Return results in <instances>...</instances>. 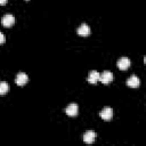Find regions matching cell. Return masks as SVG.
<instances>
[{
	"label": "cell",
	"mask_w": 146,
	"mask_h": 146,
	"mask_svg": "<svg viewBox=\"0 0 146 146\" xmlns=\"http://www.w3.org/2000/svg\"><path fill=\"white\" fill-rule=\"evenodd\" d=\"M99 115L104 121H111L113 117V110L111 107H105L100 111Z\"/></svg>",
	"instance_id": "1"
},
{
	"label": "cell",
	"mask_w": 146,
	"mask_h": 146,
	"mask_svg": "<svg viewBox=\"0 0 146 146\" xmlns=\"http://www.w3.org/2000/svg\"><path fill=\"white\" fill-rule=\"evenodd\" d=\"M99 80H100V82H103L104 84L111 83V82L113 81V74H112V72H110V71H104V72L99 75Z\"/></svg>",
	"instance_id": "2"
},
{
	"label": "cell",
	"mask_w": 146,
	"mask_h": 146,
	"mask_svg": "<svg viewBox=\"0 0 146 146\" xmlns=\"http://www.w3.org/2000/svg\"><path fill=\"white\" fill-rule=\"evenodd\" d=\"M14 23H15V18H14V16L10 15V14H7V15H5V16L1 18V24H2L5 27H10L11 25H14Z\"/></svg>",
	"instance_id": "3"
},
{
	"label": "cell",
	"mask_w": 146,
	"mask_h": 146,
	"mask_svg": "<svg viewBox=\"0 0 146 146\" xmlns=\"http://www.w3.org/2000/svg\"><path fill=\"white\" fill-rule=\"evenodd\" d=\"M78 111H79V107H78V105L74 104V103L70 104V105L65 108V113H66L68 116H72V117L78 115Z\"/></svg>",
	"instance_id": "4"
},
{
	"label": "cell",
	"mask_w": 146,
	"mask_h": 146,
	"mask_svg": "<svg viewBox=\"0 0 146 146\" xmlns=\"http://www.w3.org/2000/svg\"><path fill=\"white\" fill-rule=\"evenodd\" d=\"M95 139H96V132L95 131L89 130L83 135V141L86 144H92L95 141Z\"/></svg>",
	"instance_id": "5"
},
{
	"label": "cell",
	"mask_w": 146,
	"mask_h": 146,
	"mask_svg": "<svg viewBox=\"0 0 146 146\" xmlns=\"http://www.w3.org/2000/svg\"><path fill=\"white\" fill-rule=\"evenodd\" d=\"M117 67H119L120 70H122V71L129 68V67H130V59L127 58V57L120 58V59L117 60Z\"/></svg>",
	"instance_id": "6"
},
{
	"label": "cell",
	"mask_w": 146,
	"mask_h": 146,
	"mask_svg": "<svg viewBox=\"0 0 146 146\" xmlns=\"http://www.w3.org/2000/svg\"><path fill=\"white\" fill-rule=\"evenodd\" d=\"M78 34L79 35H81V36H87V35H89L90 34V27L87 25V24H81L79 27H78Z\"/></svg>",
	"instance_id": "7"
},
{
	"label": "cell",
	"mask_w": 146,
	"mask_h": 146,
	"mask_svg": "<svg viewBox=\"0 0 146 146\" xmlns=\"http://www.w3.org/2000/svg\"><path fill=\"white\" fill-rule=\"evenodd\" d=\"M27 81H29V78H27V75L25 73H18L16 79H15V82L18 86H24Z\"/></svg>",
	"instance_id": "8"
},
{
	"label": "cell",
	"mask_w": 146,
	"mask_h": 146,
	"mask_svg": "<svg viewBox=\"0 0 146 146\" xmlns=\"http://www.w3.org/2000/svg\"><path fill=\"white\" fill-rule=\"evenodd\" d=\"M139 84H140V81L136 75H132L127 80V86H129L130 88H137L139 87Z\"/></svg>",
	"instance_id": "9"
},
{
	"label": "cell",
	"mask_w": 146,
	"mask_h": 146,
	"mask_svg": "<svg viewBox=\"0 0 146 146\" xmlns=\"http://www.w3.org/2000/svg\"><path fill=\"white\" fill-rule=\"evenodd\" d=\"M97 81H99V73L97 71H90L88 75V82L95 84L97 83Z\"/></svg>",
	"instance_id": "10"
},
{
	"label": "cell",
	"mask_w": 146,
	"mask_h": 146,
	"mask_svg": "<svg viewBox=\"0 0 146 146\" xmlns=\"http://www.w3.org/2000/svg\"><path fill=\"white\" fill-rule=\"evenodd\" d=\"M8 90H9V86H8V83L7 82H0V95H5V94H7L8 92Z\"/></svg>",
	"instance_id": "11"
},
{
	"label": "cell",
	"mask_w": 146,
	"mask_h": 146,
	"mask_svg": "<svg viewBox=\"0 0 146 146\" xmlns=\"http://www.w3.org/2000/svg\"><path fill=\"white\" fill-rule=\"evenodd\" d=\"M5 41H6L5 35H3V33H1V32H0V44H1V43H3Z\"/></svg>",
	"instance_id": "12"
},
{
	"label": "cell",
	"mask_w": 146,
	"mask_h": 146,
	"mask_svg": "<svg viewBox=\"0 0 146 146\" xmlns=\"http://www.w3.org/2000/svg\"><path fill=\"white\" fill-rule=\"evenodd\" d=\"M7 3V0H0V5H6Z\"/></svg>",
	"instance_id": "13"
}]
</instances>
